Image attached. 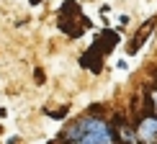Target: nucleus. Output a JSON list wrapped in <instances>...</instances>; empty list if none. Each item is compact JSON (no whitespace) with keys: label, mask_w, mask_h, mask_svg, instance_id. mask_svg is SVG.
Wrapping results in <instances>:
<instances>
[{"label":"nucleus","mask_w":157,"mask_h":144,"mask_svg":"<svg viewBox=\"0 0 157 144\" xmlns=\"http://www.w3.org/2000/svg\"><path fill=\"white\" fill-rule=\"evenodd\" d=\"M116 44H119V34H116V31H103V34L93 41V47L85 51V54H80V64L88 67V70H93V72H101L106 54L113 51Z\"/></svg>","instance_id":"obj_2"},{"label":"nucleus","mask_w":157,"mask_h":144,"mask_svg":"<svg viewBox=\"0 0 157 144\" xmlns=\"http://www.w3.org/2000/svg\"><path fill=\"white\" fill-rule=\"evenodd\" d=\"M136 139L142 144H157V119L155 116H142L139 129H136Z\"/></svg>","instance_id":"obj_4"},{"label":"nucleus","mask_w":157,"mask_h":144,"mask_svg":"<svg viewBox=\"0 0 157 144\" xmlns=\"http://www.w3.org/2000/svg\"><path fill=\"white\" fill-rule=\"evenodd\" d=\"M44 80H47V77H44V72H41V70H36V82H44Z\"/></svg>","instance_id":"obj_6"},{"label":"nucleus","mask_w":157,"mask_h":144,"mask_svg":"<svg viewBox=\"0 0 157 144\" xmlns=\"http://www.w3.org/2000/svg\"><path fill=\"white\" fill-rule=\"evenodd\" d=\"M29 3H31V5H39V3H41V0H29Z\"/></svg>","instance_id":"obj_8"},{"label":"nucleus","mask_w":157,"mask_h":144,"mask_svg":"<svg viewBox=\"0 0 157 144\" xmlns=\"http://www.w3.org/2000/svg\"><path fill=\"white\" fill-rule=\"evenodd\" d=\"M59 28L67 34L70 39H77L85 28H90V21L82 18V10L75 0H64L59 8Z\"/></svg>","instance_id":"obj_3"},{"label":"nucleus","mask_w":157,"mask_h":144,"mask_svg":"<svg viewBox=\"0 0 157 144\" xmlns=\"http://www.w3.org/2000/svg\"><path fill=\"white\" fill-rule=\"evenodd\" d=\"M152 28H155V18H149L147 26H142V28L136 31V39H134L132 44H129V54H136V51H139V47L149 39V31H152Z\"/></svg>","instance_id":"obj_5"},{"label":"nucleus","mask_w":157,"mask_h":144,"mask_svg":"<svg viewBox=\"0 0 157 144\" xmlns=\"http://www.w3.org/2000/svg\"><path fill=\"white\" fill-rule=\"evenodd\" d=\"M152 103H155V119H157V93L152 95Z\"/></svg>","instance_id":"obj_7"},{"label":"nucleus","mask_w":157,"mask_h":144,"mask_svg":"<svg viewBox=\"0 0 157 144\" xmlns=\"http://www.w3.org/2000/svg\"><path fill=\"white\" fill-rule=\"evenodd\" d=\"M59 139L62 144H113L116 142L111 126L95 116H85V119H77L75 123H70Z\"/></svg>","instance_id":"obj_1"}]
</instances>
